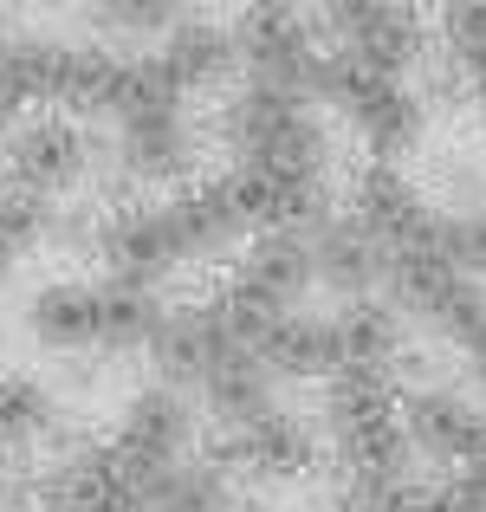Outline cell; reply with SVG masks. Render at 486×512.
I'll return each mask as SVG.
<instances>
[{"instance_id":"1","label":"cell","mask_w":486,"mask_h":512,"mask_svg":"<svg viewBox=\"0 0 486 512\" xmlns=\"http://www.w3.org/2000/svg\"><path fill=\"white\" fill-rule=\"evenodd\" d=\"M324 435L344 461L350 487H409V435H402V396L389 376H331L324 383Z\"/></svg>"},{"instance_id":"2","label":"cell","mask_w":486,"mask_h":512,"mask_svg":"<svg viewBox=\"0 0 486 512\" xmlns=\"http://www.w3.org/2000/svg\"><path fill=\"white\" fill-rule=\"evenodd\" d=\"M312 26L324 33V52H337L344 65L376 78H409V65L428 46L415 0H318Z\"/></svg>"},{"instance_id":"3","label":"cell","mask_w":486,"mask_h":512,"mask_svg":"<svg viewBox=\"0 0 486 512\" xmlns=\"http://www.w3.org/2000/svg\"><path fill=\"white\" fill-rule=\"evenodd\" d=\"M312 98L331 104V111L344 117L350 130H357V143L376 156V163H396V156H409L415 137H422V98H415L402 78H376V72L344 65L337 52H324V72H318Z\"/></svg>"},{"instance_id":"4","label":"cell","mask_w":486,"mask_h":512,"mask_svg":"<svg viewBox=\"0 0 486 512\" xmlns=\"http://www.w3.org/2000/svg\"><path fill=\"white\" fill-rule=\"evenodd\" d=\"M234 59L247 65V85H273L312 104V85L324 72L318 26L299 0H253L234 26Z\"/></svg>"},{"instance_id":"5","label":"cell","mask_w":486,"mask_h":512,"mask_svg":"<svg viewBox=\"0 0 486 512\" xmlns=\"http://www.w3.org/2000/svg\"><path fill=\"white\" fill-rule=\"evenodd\" d=\"M188 448H195V409H188L182 389L156 383V389H137L124 409V422H117V441H111V461L117 474H124V487H150L162 480L169 467L188 461Z\"/></svg>"},{"instance_id":"6","label":"cell","mask_w":486,"mask_h":512,"mask_svg":"<svg viewBox=\"0 0 486 512\" xmlns=\"http://www.w3.org/2000/svg\"><path fill=\"white\" fill-rule=\"evenodd\" d=\"M0 156H7V188H20V195H33V201L52 208L59 195H72V188L85 182L91 137L78 130L72 111H33L7 130V150Z\"/></svg>"},{"instance_id":"7","label":"cell","mask_w":486,"mask_h":512,"mask_svg":"<svg viewBox=\"0 0 486 512\" xmlns=\"http://www.w3.org/2000/svg\"><path fill=\"white\" fill-rule=\"evenodd\" d=\"M234 350H247V338H240V325L227 318L221 299L169 305L156 338H150V357H156V370L169 376V389H201Z\"/></svg>"},{"instance_id":"8","label":"cell","mask_w":486,"mask_h":512,"mask_svg":"<svg viewBox=\"0 0 486 512\" xmlns=\"http://www.w3.org/2000/svg\"><path fill=\"white\" fill-rule=\"evenodd\" d=\"M402 435H409V454L441 461L448 474L486 467V402H474L467 389H409Z\"/></svg>"},{"instance_id":"9","label":"cell","mask_w":486,"mask_h":512,"mask_svg":"<svg viewBox=\"0 0 486 512\" xmlns=\"http://www.w3.org/2000/svg\"><path fill=\"white\" fill-rule=\"evenodd\" d=\"M98 253H104V266H111L117 286H143V292H156V279H169L175 266L188 260L169 201L117 208L111 221H104V234H98Z\"/></svg>"},{"instance_id":"10","label":"cell","mask_w":486,"mask_h":512,"mask_svg":"<svg viewBox=\"0 0 486 512\" xmlns=\"http://www.w3.org/2000/svg\"><path fill=\"white\" fill-rule=\"evenodd\" d=\"M305 240H312V286L337 292L344 305L376 299V292L389 286V253L376 247L350 214H324V221L305 227Z\"/></svg>"},{"instance_id":"11","label":"cell","mask_w":486,"mask_h":512,"mask_svg":"<svg viewBox=\"0 0 486 512\" xmlns=\"http://www.w3.org/2000/svg\"><path fill=\"white\" fill-rule=\"evenodd\" d=\"M247 350L260 357L266 376H299V383H312L324 376L331 383L337 376V331H331V312H279V318H260V325H247Z\"/></svg>"},{"instance_id":"12","label":"cell","mask_w":486,"mask_h":512,"mask_svg":"<svg viewBox=\"0 0 486 512\" xmlns=\"http://www.w3.org/2000/svg\"><path fill=\"white\" fill-rule=\"evenodd\" d=\"M312 461H318L312 422L279 409V402L266 415H253V422L227 428V467H240V474H253V480H299Z\"/></svg>"},{"instance_id":"13","label":"cell","mask_w":486,"mask_h":512,"mask_svg":"<svg viewBox=\"0 0 486 512\" xmlns=\"http://www.w3.org/2000/svg\"><path fill=\"white\" fill-rule=\"evenodd\" d=\"M350 221H357L383 253H402L435 227V208H422V195L409 188V175L396 163H370L363 182H357V201H350Z\"/></svg>"},{"instance_id":"14","label":"cell","mask_w":486,"mask_h":512,"mask_svg":"<svg viewBox=\"0 0 486 512\" xmlns=\"http://www.w3.org/2000/svg\"><path fill=\"white\" fill-rule=\"evenodd\" d=\"M143 59L156 65V78L175 91V98L221 85V78L240 65L234 59V33H227V26H208V20H182L175 33H162V46L143 52Z\"/></svg>"},{"instance_id":"15","label":"cell","mask_w":486,"mask_h":512,"mask_svg":"<svg viewBox=\"0 0 486 512\" xmlns=\"http://www.w3.org/2000/svg\"><path fill=\"white\" fill-rule=\"evenodd\" d=\"M169 214H175V234H182L188 260L234 253L240 240H253V221H247V208L234 201L227 182H195V188H182V195H169Z\"/></svg>"},{"instance_id":"16","label":"cell","mask_w":486,"mask_h":512,"mask_svg":"<svg viewBox=\"0 0 486 512\" xmlns=\"http://www.w3.org/2000/svg\"><path fill=\"white\" fill-rule=\"evenodd\" d=\"M26 331H33L46 350H104V286L65 279V286L33 292Z\"/></svg>"},{"instance_id":"17","label":"cell","mask_w":486,"mask_h":512,"mask_svg":"<svg viewBox=\"0 0 486 512\" xmlns=\"http://www.w3.org/2000/svg\"><path fill=\"white\" fill-rule=\"evenodd\" d=\"M337 331V376L357 370V376H389L402 357V312L383 299H350L331 312Z\"/></svg>"},{"instance_id":"18","label":"cell","mask_w":486,"mask_h":512,"mask_svg":"<svg viewBox=\"0 0 486 512\" xmlns=\"http://www.w3.org/2000/svg\"><path fill=\"white\" fill-rule=\"evenodd\" d=\"M441 52H448V65L474 85L486 72V0H441Z\"/></svg>"},{"instance_id":"19","label":"cell","mask_w":486,"mask_h":512,"mask_svg":"<svg viewBox=\"0 0 486 512\" xmlns=\"http://www.w3.org/2000/svg\"><path fill=\"white\" fill-rule=\"evenodd\" d=\"M46 428H52V396L39 383H26V376H7L0 383V454L33 448Z\"/></svg>"},{"instance_id":"20","label":"cell","mask_w":486,"mask_h":512,"mask_svg":"<svg viewBox=\"0 0 486 512\" xmlns=\"http://www.w3.org/2000/svg\"><path fill=\"white\" fill-rule=\"evenodd\" d=\"M91 20L117 39H162L182 26V0H91Z\"/></svg>"},{"instance_id":"21","label":"cell","mask_w":486,"mask_h":512,"mask_svg":"<svg viewBox=\"0 0 486 512\" xmlns=\"http://www.w3.org/2000/svg\"><path fill=\"white\" fill-rule=\"evenodd\" d=\"M435 247L467 279H486V201L480 208H461V214H435Z\"/></svg>"},{"instance_id":"22","label":"cell","mask_w":486,"mask_h":512,"mask_svg":"<svg viewBox=\"0 0 486 512\" xmlns=\"http://www.w3.org/2000/svg\"><path fill=\"white\" fill-rule=\"evenodd\" d=\"M435 512H486V467H467L435 493Z\"/></svg>"},{"instance_id":"23","label":"cell","mask_w":486,"mask_h":512,"mask_svg":"<svg viewBox=\"0 0 486 512\" xmlns=\"http://www.w3.org/2000/svg\"><path fill=\"white\" fill-rule=\"evenodd\" d=\"M454 350H461V363H467V376H474V389L486 396V325L474 331V338H461Z\"/></svg>"},{"instance_id":"24","label":"cell","mask_w":486,"mask_h":512,"mask_svg":"<svg viewBox=\"0 0 486 512\" xmlns=\"http://www.w3.org/2000/svg\"><path fill=\"white\" fill-rule=\"evenodd\" d=\"M474 111H480V137H486V72L474 78Z\"/></svg>"},{"instance_id":"25","label":"cell","mask_w":486,"mask_h":512,"mask_svg":"<svg viewBox=\"0 0 486 512\" xmlns=\"http://www.w3.org/2000/svg\"><path fill=\"white\" fill-rule=\"evenodd\" d=\"M0 512H39L33 500H20V493H0Z\"/></svg>"},{"instance_id":"26","label":"cell","mask_w":486,"mask_h":512,"mask_svg":"<svg viewBox=\"0 0 486 512\" xmlns=\"http://www.w3.org/2000/svg\"><path fill=\"white\" fill-rule=\"evenodd\" d=\"M7 266H13V260H7V253H0V286H7Z\"/></svg>"}]
</instances>
